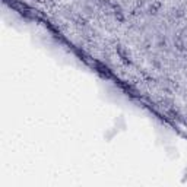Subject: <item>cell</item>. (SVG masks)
Masks as SVG:
<instances>
[{"label": "cell", "instance_id": "6da1fadb", "mask_svg": "<svg viewBox=\"0 0 187 187\" xmlns=\"http://www.w3.org/2000/svg\"><path fill=\"white\" fill-rule=\"evenodd\" d=\"M162 7V3L159 1V0H154L152 3H151V6H149V13H152V15H155V13H158V10Z\"/></svg>", "mask_w": 187, "mask_h": 187}, {"label": "cell", "instance_id": "7a4b0ae2", "mask_svg": "<svg viewBox=\"0 0 187 187\" xmlns=\"http://www.w3.org/2000/svg\"><path fill=\"white\" fill-rule=\"evenodd\" d=\"M174 45L177 47V50L184 51V41H183V38H181V37H177V38L174 40Z\"/></svg>", "mask_w": 187, "mask_h": 187}, {"label": "cell", "instance_id": "3957f363", "mask_svg": "<svg viewBox=\"0 0 187 187\" xmlns=\"http://www.w3.org/2000/svg\"><path fill=\"white\" fill-rule=\"evenodd\" d=\"M116 18L120 20V22H123L124 20V15H123V12H121V9H119V10H116Z\"/></svg>", "mask_w": 187, "mask_h": 187}, {"label": "cell", "instance_id": "277c9868", "mask_svg": "<svg viewBox=\"0 0 187 187\" xmlns=\"http://www.w3.org/2000/svg\"><path fill=\"white\" fill-rule=\"evenodd\" d=\"M174 16H176V18L184 16V10H183V9H176V10H174Z\"/></svg>", "mask_w": 187, "mask_h": 187}]
</instances>
